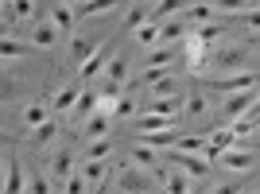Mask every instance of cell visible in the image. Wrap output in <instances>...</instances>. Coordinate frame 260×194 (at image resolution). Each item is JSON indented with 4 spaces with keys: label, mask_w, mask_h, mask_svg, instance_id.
Listing matches in <instances>:
<instances>
[{
    "label": "cell",
    "mask_w": 260,
    "mask_h": 194,
    "mask_svg": "<svg viewBox=\"0 0 260 194\" xmlns=\"http://www.w3.org/2000/svg\"><path fill=\"white\" fill-rule=\"evenodd\" d=\"M155 175L144 171V167H136V163H124V167H117V190L120 194H155Z\"/></svg>",
    "instance_id": "cell-1"
},
{
    "label": "cell",
    "mask_w": 260,
    "mask_h": 194,
    "mask_svg": "<svg viewBox=\"0 0 260 194\" xmlns=\"http://www.w3.org/2000/svg\"><path fill=\"white\" fill-rule=\"evenodd\" d=\"M210 89H221V93H245V89H260V78L252 70H237V74H217L210 78Z\"/></svg>",
    "instance_id": "cell-2"
},
{
    "label": "cell",
    "mask_w": 260,
    "mask_h": 194,
    "mask_svg": "<svg viewBox=\"0 0 260 194\" xmlns=\"http://www.w3.org/2000/svg\"><path fill=\"white\" fill-rule=\"evenodd\" d=\"M256 97H260V89H245V93L225 97V105H221V113H225V124H233V120H241V117H249L252 109H256Z\"/></svg>",
    "instance_id": "cell-3"
},
{
    "label": "cell",
    "mask_w": 260,
    "mask_h": 194,
    "mask_svg": "<svg viewBox=\"0 0 260 194\" xmlns=\"http://www.w3.org/2000/svg\"><path fill=\"white\" fill-rule=\"evenodd\" d=\"M167 163L183 167V175H186V179H194V183H206V175H210V159H206V155H183V151H171Z\"/></svg>",
    "instance_id": "cell-4"
},
{
    "label": "cell",
    "mask_w": 260,
    "mask_h": 194,
    "mask_svg": "<svg viewBox=\"0 0 260 194\" xmlns=\"http://www.w3.org/2000/svg\"><path fill=\"white\" fill-rule=\"evenodd\" d=\"M217 163H221L229 175H241V171H249L252 163H256V148H229V151L217 155Z\"/></svg>",
    "instance_id": "cell-5"
},
{
    "label": "cell",
    "mask_w": 260,
    "mask_h": 194,
    "mask_svg": "<svg viewBox=\"0 0 260 194\" xmlns=\"http://www.w3.org/2000/svg\"><path fill=\"white\" fill-rule=\"evenodd\" d=\"M0 194H27V179H23V163L4 155V186Z\"/></svg>",
    "instance_id": "cell-6"
},
{
    "label": "cell",
    "mask_w": 260,
    "mask_h": 194,
    "mask_svg": "<svg viewBox=\"0 0 260 194\" xmlns=\"http://www.w3.org/2000/svg\"><path fill=\"white\" fill-rule=\"evenodd\" d=\"M183 105H186V97H183V93H179V97H159V101H148V105H144V113H152V117H171V120H179Z\"/></svg>",
    "instance_id": "cell-7"
},
{
    "label": "cell",
    "mask_w": 260,
    "mask_h": 194,
    "mask_svg": "<svg viewBox=\"0 0 260 194\" xmlns=\"http://www.w3.org/2000/svg\"><path fill=\"white\" fill-rule=\"evenodd\" d=\"M98 51H101V43H98V39H89V35H74V43H70V58H74L78 66H86Z\"/></svg>",
    "instance_id": "cell-8"
},
{
    "label": "cell",
    "mask_w": 260,
    "mask_h": 194,
    "mask_svg": "<svg viewBox=\"0 0 260 194\" xmlns=\"http://www.w3.org/2000/svg\"><path fill=\"white\" fill-rule=\"evenodd\" d=\"M171 151H183V155H206V159H210V136L186 132V136H179V144H175Z\"/></svg>",
    "instance_id": "cell-9"
},
{
    "label": "cell",
    "mask_w": 260,
    "mask_h": 194,
    "mask_svg": "<svg viewBox=\"0 0 260 194\" xmlns=\"http://www.w3.org/2000/svg\"><path fill=\"white\" fill-rule=\"evenodd\" d=\"M78 171L86 175V183L93 186V190H101V186H105V179H109V159H89V163H82Z\"/></svg>",
    "instance_id": "cell-10"
},
{
    "label": "cell",
    "mask_w": 260,
    "mask_h": 194,
    "mask_svg": "<svg viewBox=\"0 0 260 194\" xmlns=\"http://www.w3.org/2000/svg\"><path fill=\"white\" fill-rule=\"evenodd\" d=\"M132 163H136V167H144V171H152V175L163 167L159 151H155V148H148V144H136V148H132Z\"/></svg>",
    "instance_id": "cell-11"
},
{
    "label": "cell",
    "mask_w": 260,
    "mask_h": 194,
    "mask_svg": "<svg viewBox=\"0 0 260 194\" xmlns=\"http://www.w3.org/2000/svg\"><path fill=\"white\" fill-rule=\"evenodd\" d=\"M186 39H190V31H186V23H183V20H167V23H159V43L175 47V43H186Z\"/></svg>",
    "instance_id": "cell-12"
},
{
    "label": "cell",
    "mask_w": 260,
    "mask_h": 194,
    "mask_svg": "<svg viewBox=\"0 0 260 194\" xmlns=\"http://www.w3.org/2000/svg\"><path fill=\"white\" fill-rule=\"evenodd\" d=\"M98 109H101V93H93V89H82V97H78V105H74V120L98 117Z\"/></svg>",
    "instance_id": "cell-13"
},
{
    "label": "cell",
    "mask_w": 260,
    "mask_h": 194,
    "mask_svg": "<svg viewBox=\"0 0 260 194\" xmlns=\"http://www.w3.org/2000/svg\"><path fill=\"white\" fill-rule=\"evenodd\" d=\"M58 27H54L51 20H43V23H35V31H31V47H43V51H51L54 43H58Z\"/></svg>",
    "instance_id": "cell-14"
},
{
    "label": "cell",
    "mask_w": 260,
    "mask_h": 194,
    "mask_svg": "<svg viewBox=\"0 0 260 194\" xmlns=\"http://www.w3.org/2000/svg\"><path fill=\"white\" fill-rule=\"evenodd\" d=\"M78 97H82V89H78V82H70V86H62L58 93L51 97V109L66 113V109H74V105H78Z\"/></svg>",
    "instance_id": "cell-15"
},
{
    "label": "cell",
    "mask_w": 260,
    "mask_h": 194,
    "mask_svg": "<svg viewBox=\"0 0 260 194\" xmlns=\"http://www.w3.org/2000/svg\"><path fill=\"white\" fill-rule=\"evenodd\" d=\"M47 167H51V171H47L51 179H70V175H74V151H58Z\"/></svg>",
    "instance_id": "cell-16"
},
{
    "label": "cell",
    "mask_w": 260,
    "mask_h": 194,
    "mask_svg": "<svg viewBox=\"0 0 260 194\" xmlns=\"http://www.w3.org/2000/svg\"><path fill=\"white\" fill-rule=\"evenodd\" d=\"M47 12H51V23L58 27V31H70L74 20H78V16H74V4H51Z\"/></svg>",
    "instance_id": "cell-17"
},
{
    "label": "cell",
    "mask_w": 260,
    "mask_h": 194,
    "mask_svg": "<svg viewBox=\"0 0 260 194\" xmlns=\"http://www.w3.org/2000/svg\"><path fill=\"white\" fill-rule=\"evenodd\" d=\"M183 113L190 120H206V113H210V97L206 93H190L186 97V105H183Z\"/></svg>",
    "instance_id": "cell-18"
},
{
    "label": "cell",
    "mask_w": 260,
    "mask_h": 194,
    "mask_svg": "<svg viewBox=\"0 0 260 194\" xmlns=\"http://www.w3.org/2000/svg\"><path fill=\"white\" fill-rule=\"evenodd\" d=\"M148 16H152L148 4H128V8H124V27H128V31H140L144 23H148Z\"/></svg>",
    "instance_id": "cell-19"
},
{
    "label": "cell",
    "mask_w": 260,
    "mask_h": 194,
    "mask_svg": "<svg viewBox=\"0 0 260 194\" xmlns=\"http://www.w3.org/2000/svg\"><path fill=\"white\" fill-rule=\"evenodd\" d=\"M47 105H51V101H35V105L23 109V124H27V132H35L39 124H47Z\"/></svg>",
    "instance_id": "cell-20"
},
{
    "label": "cell",
    "mask_w": 260,
    "mask_h": 194,
    "mask_svg": "<svg viewBox=\"0 0 260 194\" xmlns=\"http://www.w3.org/2000/svg\"><path fill=\"white\" fill-rule=\"evenodd\" d=\"M105 66H109V47H101V51L82 66V78H86V82H89V78H101V74H105Z\"/></svg>",
    "instance_id": "cell-21"
},
{
    "label": "cell",
    "mask_w": 260,
    "mask_h": 194,
    "mask_svg": "<svg viewBox=\"0 0 260 194\" xmlns=\"http://www.w3.org/2000/svg\"><path fill=\"white\" fill-rule=\"evenodd\" d=\"M225 31H229L225 23H206V27H194V39H198V43H206V47H214Z\"/></svg>",
    "instance_id": "cell-22"
},
{
    "label": "cell",
    "mask_w": 260,
    "mask_h": 194,
    "mask_svg": "<svg viewBox=\"0 0 260 194\" xmlns=\"http://www.w3.org/2000/svg\"><path fill=\"white\" fill-rule=\"evenodd\" d=\"M54 136H58V120H47V124H39L35 132H27V140L43 144V148H47V144H54Z\"/></svg>",
    "instance_id": "cell-23"
},
{
    "label": "cell",
    "mask_w": 260,
    "mask_h": 194,
    "mask_svg": "<svg viewBox=\"0 0 260 194\" xmlns=\"http://www.w3.org/2000/svg\"><path fill=\"white\" fill-rule=\"evenodd\" d=\"M109 124H113V117L98 109V117L86 120V136H89V140H101V132H109Z\"/></svg>",
    "instance_id": "cell-24"
},
{
    "label": "cell",
    "mask_w": 260,
    "mask_h": 194,
    "mask_svg": "<svg viewBox=\"0 0 260 194\" xmlns=\"http://www.w3.org/2000/svg\"><path fill=\"white\" fill-rule=\"evenodd\" d=\"M190 183H194V179H186L183 171H175L171 179L163 183V190H167V194H194V186H190Z\"/></svg>",
    "instance_id": "cell-25"
},
{
    "label": "cell",
    "mask_w": 260,
    "mask_h": 194,
    "mask_svg": "<svg viewBox=\"0 0 260 194\" xmlns=\"http://www.w3.org/2000/svg\"><path fill=\"white\" fill-rule=\"evenodd\" d=\"M109 151H113V140H109V136H101V140H93L86 151H82V163H89V159H105Z\"/></svg>",
    "instance_id": "cell-26"
},
{
    "label": "cell",
    "mask_w": 260,
    "mask_h": 194,
    "mask_svg": "<svg viewBox=\"0 0 260 194\" xmlns=\"http://www.w3.org/2000/svg\"><path fill=\"white\" fill-rule=\"evenodd\" d=\"M124 74H128V58H124V54H113L109 66H105V78L109 82H124Z\"/></svg>",
    "instance_id": "cell-27"
},
{
    "label": "cell",
    "mask_w": 260,
    "mask_h": 194,
    "mask_svg": "<svg viewBox=\"0 0 260 194\" xmlns=\"http://www.w3.org/2000/svg\"><path fill=\"white\" fill-rule=\"evenodd\" d=\"M132 35H136V43H140V47H155V43H159V23L148 20L140 31H132Z\"/></svg>",
    "instance_id": "cell-28"
},
{
    "label": "cell",
    "mask_w": 260,
    "mask_h": 194,
    "mask_svg": "<svg viewBox=\"0 0 260 194\" xmlns=\"http://www.w3.org/2000/svg\"><path fill=\"white\" fill-rule=\"evenodd\" d=\"M159 97H179V78H163L159 86H152V101H159Z\"/></svg>",
    "instance_id": "cell-29"
},
{
    "label": "cell",
    "mask_w": 260,
    "mask_h": 194,
    "mask_svg": "<svg viewBox=\"0 0 260 194\" xmlns=\"http://www.w3.org/2000/svg\"><path fill=\"white\" fill-rule=\"evenodd\" d=\"M241 62H245V47H225L217 54V66H225V70L229 66H241Z\"/></svg>",
    "instance_id": "cell-30"
},
{
    "label": "cell",
    "mask_w": 260,
    "mask_h": 194,
    "mask_svg": "<svg viewBox=\"0 0 260 194\" xmlns=\"http://www.w3.org/2000/svg\"><path fill=\"white\" fill-rule=\"evenodd\" d=\"M163 78H171V66H148L144 70V86H159Z\"/></svg>",
    "instance_id": "cell-31"
},
{
    "label": "cell",
    "mask_w": 260,
    "mask_h": 194,
    "mask_svg": "<svg viewBox=\"0 0 260 194\" xmlns=\"http://www.w3.org/2000/svg\"><path fill=\"white\" fill-rule=\"evenodd\" d=\"M66 194H89V183H86L82 171H74L70 179H66Z\"/></svg>",
    "instance_id": "cell-32"
},
{
    "label": "cell",
    "mask_w": 260,
    "mask_h": 194,
    "mask_svg": "<svg viewBox=\"0 0 260 194\" xmlns=\"http://www.w3.org/2000/svg\"><path fill=\"white\" fill-rule=\"evenodd\" d=\"M171 58H175V47H159V51L148 54V66H171Z\"/></svg>",
    "instance_id": "cell-33"
},
{
    "label": "cell",
    "mask_w": 260,
    "mask_h": 194,
    "mask_svg": "<svg viewBox=\"0 0 260 194\" xmlns=\"http://www.w3.org/2000/svg\"><path fill=\"white\" fill-rule=\"evenodd\" d=\"M27 194H51V175H31V183H27Z\"/></svg>",
    "instance_id": "cell-34"
},
{
    "label": "cell",
    "mask_w": 260,
    "mask_h": 194,
    "mask_svg": "<svg viewBox=\"0 0 260 194\" xmlns=\"http://www.w3.org/2000/svg\"><path fill=\"white\" fill-rule=\"evenodd\" d=\"M0 54H4V58L12 62V58H20V54H27V47H23V43H12V39H4V43H0Z\"/></svg>",
    "instance_id": "cell-35"
},
{
    "label": "cell",
    "mask_w": 260,
    "mask_h": 194,
    "mask_svg": "<svg viewBox=\"0 0 260 194\" xmlns=\"http://www.w3.org/2000/svg\"><path fill=\"white\" fill-rule=\"evenodd\" d=\"M171 12H179V4H175V0H163V4H155V8H152V20H163V23H167V16H171Z\"/></svg>",
    "instance_id": "cell-36"
},
{
    "label": "cell",
    "mask_w": 260,
    "mask_h": 194,
    "mask_svg": "<svg viewBox=\"0 0 260 194\" xmlns=\"http://www.w3.org/2000/svg\"><path fill=\"white\" fill-rule=\"evenodd\" d=\"M214 194H241V183H237V179H225V183L214 186Z\"/></svg>",
    "instance_id": "cell-37"
},
{
    "label": "cell",
    "mask_w": 260,
    "mask_h": 194,
    "mask_svg": "<svg viewBox=\"0 0 260 194\" xmlns=\"http://www.w3.org/2000/svg\"><path fill=\"white\" fill-rule=\"evenodd\" d=\"M128 113H132V97H120L117 109H113V120H117V117H128Z\"/></svg>",
    "instance_id": "cell-38"
},
{
    "label": "cell",
    "mask_w": 260,
    "mask_h": 194,
    "mask_svg": "<svg viewBox=\"0 0 260 194\" xmlns=\"http://www.w3.org/2000/svg\"><path fill=\"white\" fill-rule=\"evenodd\" d=\"M245 23H249L252 31H260V8H252V12H245Z\"/></svg>",
    "instance_id": "cell-39"
},
{
    "label": "cell",
    "mask_w": 260,
    "mask_h": 194,
    "mask_svg": "<svg viewBox=\"0 0 260 194\" xmlns=\"http://www.w3.org/2000/svg\"><path fill=\"white\" fill-rule=\"evenodd\" d=\"M256 136H260V124H256Z\"/></svg>",
    "instance_id": "cell-40"
},
{
    "label": "cell",
    "mask_w": 260,
    "mask_h": 194,
    "mask_svg": "<svg viewBox=\"0 0 260 194\" xmlns=\"http://www.w3.org/2000/svg\"><path fill=\"white\" fill-rule=\"evenodd\" d=\"M93 194H101V190H93Z\"/></svg>",
    "instance_id": "cell-41"
},
{
    "label": "cell",
    "mask_w": 260,
    "mask_h": 194,
    "mask_svg": "<svg viewBox=\"0 0 260 194\" xmlns=\"http://www.w3.org/2000/svg\"><path fill=\"white\" fill-rule=\"evenodd\" d=\"M194 194H202V190H194Z\"/></svg>",
    "instance_id": "cell-42"
},
{
    "label": "cell",
    "mask_w": 260,
    "mask_h": 194,
    "mask_svg": "<svg viewBox=\"0 0 260 194\" xmlns=\"http://www.w3.org/2000/svg\"><path fill=\"white\" fill-rule=\"evenodd\" d=\"M256 194H260V190H256Z\"/></svg>",
    "instance_id": "cell-43"
}]
</instances>
